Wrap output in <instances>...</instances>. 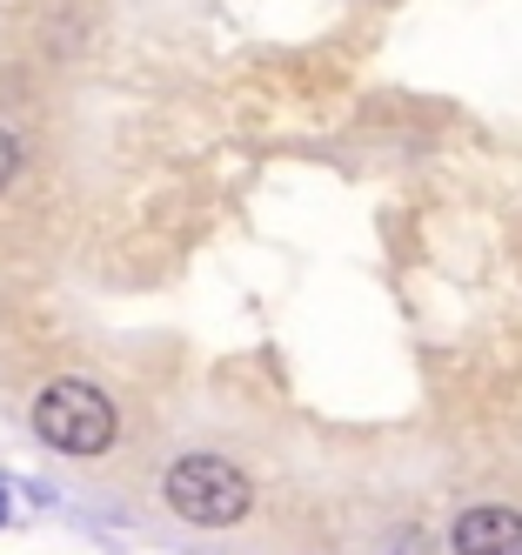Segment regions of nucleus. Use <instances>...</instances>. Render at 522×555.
Masks as SVG:
<instances>
[{
	"label": "nucleus",
	"instance_id": "obj_1",
	"mask_svg": "<svg viewBox=\"0 0 522 555\" xmlns=\"http://www.w3.org/2000/svg\"><path fill=\"white\" fill-rule=\"evenodd\" d=\"M27 422H34L40 442L61 449V455H107L114 435H120V409L107 402L94 382H74V375L40 388L34 409H27Z\"/></svg>",
	"mask_w": 522,
	"mask_h": 555
},
{
	"label": "nucleus",
	"instance_id": "obj_2",
	"mask_svg": "<svg viewBox=\"0 0 522 555\" xmlns=\"http://www.w3.org/2000/svg\"><path fill=\"white\" fill-rule=\"evenodd\" d=\"M161 495H168V508L181 515V522H194V529H234V522H249V508H255V482L234 462H221V455L168 462Z\"/></svg>",
	"mask_w": 522,
	"mask_h": 555
},
{
	"label": "nucleus",
	"instance_id": "obj_3",
	"mask_svg": "<svg viewBox=\"0 0 522 555\" xmlns=\"http://www.w3.org/2000/svg\"><path fill=\"white\" fill-rule=\"evenodd\" d=\"M449 548L456 555H522V515L502 508V502L462 508L456 529H449Z\"/></svg>",
	"mask_w": 522,
	"mask_h": 555
},
{
	"label": "nucleus",
	"instance_id": "obj_4",
	"mask_svg": "<svg viewBox=\"0 0 522 555\" xmlns=\"http://www.w3.org/2000/svg\"><path fill=\"white\" fill-rule=\"evenodd\" d=\"M14 175H21V141H14L8 128H0V194L14 188Z\"/></svg>",
	"mask_w": 522,
	"mask_h": 555
},
{
	"label": "nucleus",
	"instance_id": "obj_5",
	"mask_svg": "<svg viewBox=\"0 0 522 555\" xmlns=\"http://www.w3.org/2000/svg\"><path fill=\"white\" fill-rule=\"evenodd\" d=\"M0 522H8V482H0Z\"/></svg>",
	"mask_w": 522,
	"mask_h": 555
}]
</instances>
